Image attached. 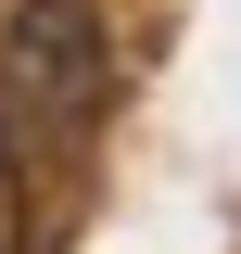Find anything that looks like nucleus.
I'll return each mask as SVG.
<instances>
[{"mask_svg":"<svg viewBox=\"0 0 241 254\" xmlns=\"http://www.w3.org/2000/svg\"><path fill=\"white\" fill-rule=\"evenodd\" d=\"M0 102H13V127H51V140L102 127L115 38H102L89 0H13V26H0Z\"/></svg>","mask_w":241,"mask_h":254,"instance_id":"nucleus-1","label":"nucleus"},{"mask_svg":"<svg viewBox=\"0 0 241 254\" xmlns=\"http://www.w3.org/2000/svg\"><path fill=\"white\" fill-rule=\"evenodd\" d=\"M0 254H26V165H13V127H0Z\"/></svg>","mask_w":241,"mask_h":254,"instance_id":"nucleus-2","label":"nucleus"}]
</instances>
